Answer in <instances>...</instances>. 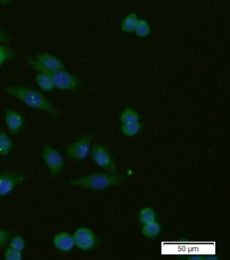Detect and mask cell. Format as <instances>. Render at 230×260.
Returning <instances> with one entry per match:
<instances>
[{
	"mask_svg": "<svg viewBox=\"0 0 230 260\" xmlns=\"http://www.w3.org/2000/svg\"><path fill=\"white\" fill-rule=\"evenodd\" d=\"M4 92L10 97L15 98L28 108L45 112L53 117H58V108L42 93L34 88L22 85L6 86Z\"/></svg>",
	"mask_w": 230,
	"mask_h": 260,
	"instance_id": "cell-1",
	"label": "cell"
},
{
	"mask_svg": "<svg viewBox=\"0 0 230 260\" xmlns=\"http://www.w3.org/2000/svg\"><path fill=\"white\" fill-rule=\"evenodd\" d=\"M123 180L124 178L116 173H92L84 177L68 179L63 184L69 187L100 191L118 185Z\"/></svg>",
	"mask_w": 230,
	"mask_h": 260,
	"instance_id": "cell-2",
	"label": "cell"
},
{
	"mask_svg": "<svg viewBox=\"0 0 230 260\" xmlns=\"http://www.w3.org/2000/svg\"><path fill=\"white\" fill-rule=\"evenodd\" d=\"M42 158L49 175L53 179L59 177L64 171L65 161L63 155L48 143H45L42 151Z\"/></svg>",
	"mask_w": 230,
	"mask_h": 260,
	"instance_id": "cell-3",
	"label": "cell"
},
{
	"mask_svg": "<svg viewBox=\"0 0 230 260\" xmlns=\"http://www.w3.org/2000/svg\"><path fill=\"white\" fill-rule=\"evenodd\" d=\"M92 133L84 135L69 145L65 149L68 158L74 161L85 160L91 150Z\"/></svg>",
	"mask_w": 230,
	"mask_h": 260,
	"instance_id": "cell-4",
	"label": "cell"
},
{
	"mask_svg": "<svg viewBox=\"0 0 230 260\" xmlns=\"http://www.w3.org/2000/svg\"><path fill=\"white\" fill-rule=\"evenodd\" d=\"M26 62L37 72L40 70L49 71H64L67 67L62 60L49 53H40L36 58H26Z\"/></svg>",
	"mask_w": 230,
	"mask_h": 260,
	"instance_id": "cell-5",
	"label": "cell"
},
{
	"mask_svg": "<svg viewBox=\"0 0 230 260\" xmlns=\"http://www.w3.org/2000/svg\"><path fill=\"white\" fill-rule=\"evenodd\" d=\"M38 72H43L50 76L55 84V89L61 90V91L73 92L77 91L81 87V81L65 70L57 71L40 70Z\"/></svg>",
	"mask_w": 230,
	"mask_h": 260,
	"instance_id": "cell-6",
	"label": "cell"
},
{
	"mask_svg": "<svg viewBox=\"0 0 230 260\" xmlns=\"http://www.w3.org/2000/svg\"><path fill=\"white\" fill-rule=\"evenodd\" d=\"M27 179V174L22 171H10L0 173V198L9 196Z\"/></svg>",
	"mask_w": 230,
	"mask_h": 260,
	"instance_id": "cell-7",
	"label": "cell"
},
{
	"mask_svg": "<svg viewBox=\"0 0 230 260\" xmlns=\"http://www.w3.org/2000/svg\"><path fill=\"white\" fill-rule=\"evenodd\" d=\"M91 152L92 159L98 167L112 173H117L116 166L106 147L95 143L92 146Z\"/></svg>",
	"mask_w": 230,
	"mask_h": 260,
	"instance_id": "cell-8",
	"label": "cell"
},
{
	"mask_svg": "<svg viewBox=\"0 0 230 260\" xmlns=\"http://www.w3.org/2000/svg\"><path fill=\"white\" fill-rule=\"evenodd\" d=\"M75 246L82 251H90L96 243L95 235L87 227H81L75 231L73 235Z\"/></svg>",
	"mask_w": 230,
	"mask_h": 260,
	"instance_id": "cell-9",
	"label": "cell"
},
{
	"mask_svg": "<svg viewBox=\"0 0 230 260\" xmlns=\"http://www.w3.org/2000/svg\"><path fill=\"white\" fill-rule=\"evenodd\" d=\"M4 122L6 127L11 135L19 134L25 125V120L21 113L17 110L8 109L4 114Z\"/></svg>",
	"mask_w": 230,
	"mask_h": 260,
	"instance_id": "cell-10",
	"label": "cell"
},
{
	"mask_svg": "<svg viewBox=\"0 0 230 260\" xmlns=\"http://www.w3.org/2000/svg\"><path fill=\"white\" fill-rule=\"evenodd\" d=\"M53 245L56 250L63 253L71 252L75 246L73 235L68 232L57 233L53 237Z\"/></svg>",
	"mask_w": 230,
	"mask_h": 260,
	"instance_id": "cell-11",
	"label": "cell"
},
{
	"mask_svg": "<svg viewBox=\"0 0 230 260\" xmlns=\"http://www.w3.org/2000/svg\"><path fill=\"white\" fill-rule=\"evenodd\" d=\"M35 79L38 87L44 92H51L55 89L54 83L50 76L43 72H38Z\"/></svg>",
	"mask_w": 230,
	"mask_h": 260,
	"instance_id": "cell-12",
	"label": "cell"
},
{
	"mask_svg": "<svg viewBox=\"0 0 230 260\" xmlns=\"http://www.w3.org/2000/svg\"><path fill=\"white\" fill-rule=\"evenodd\" d=\"M14 141L5 131H0V157L7 156L13 151Z\"/></svg>",
	"mask_w": 230,
	"mask_h": 260,
	"instance_id": "cell-13",
	"label": "cell"
},
{
	"mask_svg": "<svg viewBox=\"0 0 230 260\" xmlns=\"http://www.w3.org/2000/svg\"><path fill=\"white\" fill-rule=\"evenodd\" d=\"M139 17L135 12H131L125 16L121 23V30L126 34H130L135 31V28L139 21Z\"/></svg>",
	"mask_w": 230,
	"mask_h": 260,
	"instance_id": "cell-14",
	"label": "cell"
},
{
	"mask_svg": "<svg viewBox=\"0 0 230 260\" xmlns=\"http://www.w3.org/2000/svg\"><path fill=\"white\" fill-rule=\"evenodd\" d=\"M161 227L159 222H154L144 224L142 229V233L144 236L150 239L156 238L161 233Z\"/></svg>",
	"mask_w": 230,
	"mask_h": 260,
	"instance_id": "cell-15",
	"label": "cell"
},
{
	"mask_svg": "<svg viewBox=\"0 0 230 260\" xmlns=\"http://www.w3.org/2000/svg\"><path fill=\"white\" fill-rule=\"evenodd\" d=\"M141 117L139 114L132 108H126L120 115V121L122 124L135 123L139 122Z\"/></svg>",
	"mask_w": 230,
	"mask_h": 260,
	"instance_id": "cell-16",
	"label": "cell"
},
{
	"mask_svg": "<svg viewBox=\"0 0 230 260\" xmlns=\"http://www.w3.org/2000/svg\"><path fill=\"white\" fill-rule=\"evenodd\" d=\"M135 32L139 38H147L151 34V27L145 20L140 19L137 22Z\"/></svg>",
	"mask_w": 230,
	"mask_h": 260,
	"instance_id": "cell-17",
	"label": "cell"
},
{
	"mask_svg": "<svg viewBox=\"0 0 230 260\" xmlns=\"http://www.w3.org/2000/svg\"><path fill=\"white\" fill-rule=\"evenodd\" d=\"M156 218H157L156 213L151 208H148L147 207V208L142 209L141 212H140L139 220L143 224L154 222V221H155Z\"/></svg>",
	"mask_w": 230,
	"mask_h": 260,
	"instance_id": "cell-18",
	"label": "cell"
},
{
	"mask_svg": "<svg viewBox=\"0 0 230 260\" xmlns=\"http://www.w3.org/2000/svg\"><path fill=\"white\" fill-rule=\"evenodd\" d=\"M9 241V247H11V248L22 251V252L25 250L26 246V241L21 235H14V236L10 237Z\"/></svg>",
	"mask_w": 230,
	"mask_h": 260,
	"instance_id": "cell-19",
	"label": "cell"
},
{
	"mask_svg": "<svg viewBox=\"0 0 230 260\" xmlns=\"http://www.w3.org/2000/svg\"><path fill=\"white\" fill-rule=\"evenodd\" d=\"M142 124L138 122L135 123L122 124V132L123 134L127 137H133L139 133V131L142 129Z\"/></svg>",
	"mask_w": 230,
	"mask_h": 260,
	"instance_id": "cell-20",
	"label": "cell"
},
{
	"mask_svg": "<svg viewBox=\"0 0 230 260\" xmlns=\"http://www.w3.org/2000/svg\"><path fill=\"white\" fill-rule=\"evenodd\" d=\"M16 53L9 47L0 44V67L15 56Z\"/></svg>",
	"mask_w": 230,
	"mask_h": 260,
	"instance_id": "cell-21",
	"label": "cell"
},
{
	"mask_svg": "<svg viewBox=\"0 0 230 260\" xmlns=\"http://www.w3.org/2000/svg\"><path fill=\"white\" fill-rule=\"evenodd\" d=\"M4 257L6 260H21L23 259L24 255L22 251L9 247L4 251Z\"/></svg>",
	"mask_w": 230,
	"mask_h": 260,
	"instance_id": "cell-22",
	"label": "cell"
},
{
	"mask_svg": "<svg viewBox=\"0 0 230 260\" xmlns=\"http://www.w3.org/2000/svg\"><path fill=\"white\" fill-rule=\"evenodd\" d=\"M11 237V232L8 229L0 228V247H4L7 245Z\"/></svg>",
	"mask_w": 230,
	"mask_h": 260,
	"instance_id": "cell-23",
	"label": "cell"
},
{
	"mask_svg": "<svg viewBox=\"0 0 230 260\" xmlns=\"http://www.w3.org/2000/svg\"><path fill=\"white\" fill-rule=\"evenodd\" d=\"M10 40V38L9 35L0 28V43L5 44V43L9 42Z\"/></svg>",
	"mask_w": 230,
	"mask_h": 260,
	"instance_id": "cell-24",
	"label": "cell"
},
{
	"mask_svg": "<svg viewBox=\"0 0 230 260\" xmlns=\"http://www.w3.org/2000/svg\"><path fill=\"white\" fill-rule=\"evenodd\" d=\"M13 1L14 0H0V4H1V5L6 6L11 3V2Z\"/></svg>",
	"mask_w": 230,
	"mask_h": 260,
	"instance_id": "cell-25",
	"label": "cell"
}]
</instances>
